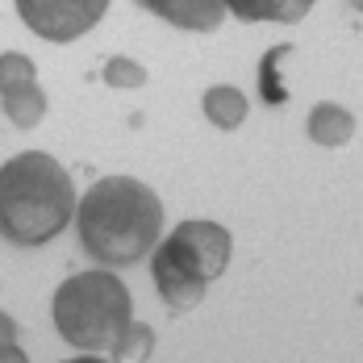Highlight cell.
<instances>
[{"mask_svg": "<svg viewBox=\"0 0 363 363\" xmlns=\"http://www.w3.org/2000/svg\"><path fill=\"white\" fill-rule=\"evenodd\" d=\"M0 363H26V351L17 342H0Z\"/></svg>", "mask_w": 363, "mask_h": 363, "instance_id": "5bb4252c", "label": "cell"}, {"mask_svg": "<svg viewBox=\"0 0 363 363\" xmlns=\"http://www.w3.org/2000/svg\"><path fill=\"white\" fill-rule=\"evenodd\" d=\"M0 342H17V322L0 309Z\"/></svg>", "mask_w": 363, "mask_h": 363, "instance_id": "9a60e30c", "label": "cell"}, {"mask_svg": "<svg viewBox=\"0 0 363 363\" xmlns=\"http://www.w3.org/2000/svg\"><path fill=\"white\" fill-rule=\"evenodd\" d=\"M109 355L113 359H146V355H155V330L143 326V322H130V330L117 338V347Z\"/></svg>", "mask_w": 363, "mask_h": 363, "instance_id": "8fae6325", "label": "cell"}, {"mask_svg": "<svg viewBox=\"0 0 363 363\" xmlns=\"http://www.w3.org/2000/svg\"><path fill=\"white\" fill-rule=\"evenodd\" d=\"M201 105H205V117H209L218 130H238V125L247 121V109H251L247 96H242L234 84H213Z\"/></svg>", "mask_w": 363, "mask_h": 363, "instance_id": "30bf717a", "label": "cell"}, {"mask_svg": "<svg viewBox=\"0 0 363 363\" xmlns=\"http://www.w3.org/2000/svg\"><path fill=\"white\" fill-rule=\"evenodd\" d=\"M17 17L46 42L84 38L109 9V0H13Z\"/></svg>", "mask_w": 363, "mask_h": 363, "instance_id": "5b68a950", "label": "cell"}, {"mask_svg": "<svg viewBox=\"0 0 363 363\" xmlns=\"http://www.w3.org/2000/svg\"><path fill=\"white\" fill-rule=\"evenodd\" d=\"M105 84L117 88V92H134V88H146V67L125 59V55H113L105 63Z\"/></svg>", "mask_w": 363, "mask_h": 363, "instance_id": "7c38bea8", "label": "cell"}, {"mask_svg": "<svg viewBox=\"0 0 363 363\" xmlns=\"http://www.w3.org/2000/svg\"><path fill=\"white\" fill-rule=\"evenodd\" d=\"M50 318L63 342H72L75 351L105 355L134 322V301L113 272H79L55 289Z\"/></svg>", "mask_w": 363, "mask_h": 363, "instance_id": "277c9868", "label": "cell"}, {"mask_svg": "<svg viewBox=\"0 0 363 363\" xmlns=\"http://www.w3.org/2000/svg\"><path fill=\"white\" fill-rule=\"evenodd\" d=\"M150 280L163 296V305L172 313H188L205 301L209 284L230 267L234 238L230 230L209 218H188L180 221L163 242L150 247Z\"/></svg>", "mask_w": 363, "mask_h": 363, "instance_id": "3957f363", "label": "cell"}, {"mask_svg": "<svg viewBox=\"0 0 363 363\" xmlns=\"http://www.w3.org/2000/svg\"><path fill=\"white\" fill-rule=\"evenodd\" d=\"M138 9L155 13L176 30H196V34L218 30L225 17V0H138Z\"/></svg>", "mask_w": 363, "mask_h": 363, "instance_id": "8992f818", "label": "cell"}, {"mask_svg": "<svg viewBox=\"0 0 363 363\" xmlns=\"http://www.w3.org/2000/svg\"><path fill=\"white\" fill-rule=\"evenodd\" d=\"M75 218V184L46 150H21L0 167V238L46 247Z\"/></svg>", "mask_w": 363, "mask_h": 363, "instance_id": "7a4b0ae2", "label": "cell"}, {"mask_svg": "<svg viewBox=\"0 0 363 363\" xmlns=\"http://www.w3.org/2000/svg\"><path fill=\"white\" fill-rule=\"evenodd\" d=\"M79 247L105 267H130L163 234V201L134 176H105L75 201Z\"/></svg>", "mask_w": 363, "mask_h": 363, "instance_id": "6da1fadb", "label": "cell"}, {"mask_svg": "<svg viewBox=\"0 0 363 363\" xmlns=\"http://www.w3.org/2000/svg\"><path fill=\"white\" fill-rule=\"evenodd\" d=\"M351 134H355V117L342 109V105L322 101V105L309 109V138L318 146H347Z\"/></svg>", "mask_w": 363, "mask_h": 363, "instance_id": "9c48e42d", "label": "cell"}, {"mask_svg": "<svg viewBox=\"0 0 363 363\" xmlns=\"http://www.w3.org/2000/svg\"><path fill=\"white\" fill-rule=\"evenodd\" d=\"M26 79H38L34 59H26V55H17V50L0 55V92H4V88H17V84H26Z\"/></svg>", "mask_w": 363, "mask_h": 363, "instance_id": "4fadbf2b", "label": "cell"}, {"mask_svg": "<svg viewBox=\"0 0 363 363\" xmlns=\"http://www.w3.org/2000/svg\"><path fill=\"white\" fill-rule=\"evenodd\" d=\"M0 105H4V117L17 125V130H34L46 117V92L38 88V79H26L17 88H4L0 92Z\"/></svg>", "mask_w": 363, "mask_h": 363, "instance_id": "ba28073f", "label": "cell"}, {"mask_svg": "<svg viewBox=\"0 0 363 363\" xmlns=\"http://www.w3.org/2000/svg\"><path fill=\"white\" fill-rule=\"evenodd\" d=\"M318 0H225V9L238 21H272V26H292L301 21Z\"/></svg>", "mask_w": 363, "mask_h": 363, "instance_id": "52a82bcc", "label": "cell"}]
</instances>
